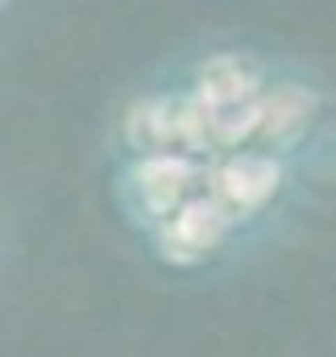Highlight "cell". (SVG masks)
Returning <instances> with one entry per match:
<instances>
[{
    "label": "cell",
    "mask_w": 336,
    "mask_h": 357,
    "mask_svg": "<svg viewBox=\"0 0 336 357\" xmlns=\"http://www.w3.org/2000/svg\"><path fill=\"white\" fill-rule=\"evenodd\" d=\"M199 108L208 133L224 146H237L253 129L266 125V96L257 91V75L241 59H212L199 71Z\"/></svg>",
    "instance_id": "6da1fadb"
},
{
    "label": "cell",
    "mask_w": 336,
    "mask_h": 357,
    "mask_svg": "<svg viewBox=\"0 0 336 357\" xmlns=\"http://www.w3.org/2000/svg\"><path fill=\"white\" fill-rule=\"evenodd\" d=\"M129 142L137 150H146V158L174 154V150H195L208 133L204 108L199 100H183V96H162V100H142L129 112Z\"/></svg>",
    "instance_id": "7a4b0ae2"
},
{
    "label": "cell",
    "mask_w": 336,
    "mask_h": 357,
    "mask_svg": "<svg viewBox=\"0 0 336 357\" xmlns=\"http://www.w3.org/2000/svg\"><path fill=\"white\" fill-rule=\"evenodd\" d=\"M229 220L233 216L212 195L187 199L167 225H162V254H167L170 262H199V258H208L224 241Z\"/></svg>",
    "instance_id": "3957f363"
},
{
    "label": "cell",
    "mask_w": 336,
    "mask_h": 357,
    "mask_svg": "<svg viewBox=\"0 0 336 357\" xmlns=\"http://www.w3.org/2000/svg\"><path fill=\"white\" fill-rule=\"evenodd\" d=\"M282 167L266 154H241L229 158L216 175H212V199L229 212V216H245L257 212L274 191H278Z\"/></svg>",
    "instance_id": "277c9868"
},
{
    "label": "cell",
    "mask_w": 336,
    "mask_h": 357,
    "mask_svg": "<svg viewBox=\"0 0 336 357\" xmlns=\"http://www.w3.org/2000/svg\"><path fill=\"white\" fill-rule=\"evenodd\" d=\"M195 178V167L191 158L183 154H158V158H142L133 167V191L142 199V208L150 216H174L183 208V195Z\"/></svg>",
    "instance_id": "5b68a950"
},
{
    "label": "cell",
    "mask_w": 336,
    "mask_h": 357,
    "mask_svg": "<svg viewBox=\"0 0 336 357\" xmlns=\"http://www.w3.org/2000/svg\"><path fill=\"white\" fill-rule=\"evenodd\" d=\"M312 108H316L312 91L295 88V84H282V88H274V96H266V125L261 129L282 142V137H291V133H299L307 125Z\"/></svg>",
    "instance_id": "8992f818"
}]
</instances>
